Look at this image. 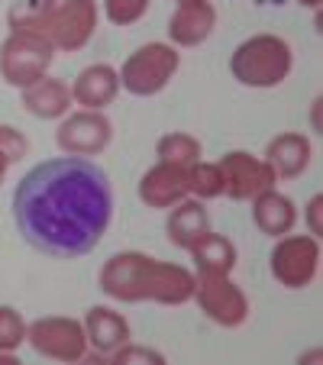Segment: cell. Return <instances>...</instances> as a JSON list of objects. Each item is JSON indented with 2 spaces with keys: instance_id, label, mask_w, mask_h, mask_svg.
<instances>
[{
  "instance_id": "6da1fadb",
  "label": "cell",
  "mask_w": 323,
  "mask_h": 365,
  "mask_svg": "<svg viewBox=\"0 0 323 365\" xmlns=\"http://www.w3.org/2000/svg\"><path fill=\"white\" fill-rule=\"evenodd\" d=\"M111 217V178L81 155L29 168L14 191V220L23 240L58 259H78L97 249Z\"/></svg>"
},
{
  "instance_id": "7a4b0ae2",
  "label": "cell",
  "mask_w": 323,
  "mask_h": 365,
  "mask_svg": "<svg viewBox=\"0 0 323 365\" xmlns=\"http://www.w3.org/2000/svg\"><path fill=\"white\" fill-rule=\"evenodd\" d=\"M101 291L123 304L155 301L181 307L194 301V275L185 265L149 259L143 252H117L101 269Z\"/></svg>"
},
{
  "instance_id": "3957f363",
  "label": "cell",
  "mask_w": 323,
  "mask_h": 365,
  "mask_svg": "<svg viewBox=\"0 0 323 365\" xmlns=\"http://www.w3.org/2000/svg\"><path fill=\"white\" fill-rule=\"evenodd\" d=\"M10 29H33L62 52H78L97 29L94 0H20L7 14Z\"/></svg>"
},
{
  "instance_id": "277c9868",
  "label": "cell",
  "mask_w": 323,
  "mask_h": 365,
  "mask_svg": "<svg viewBox=\"0 0 323 365\" xmlns=\"http://www.w3.org/2000/svg\"><path fill=\"white\" fill-rule=\"evenodd\" d=\"M291 65H294L291 46L272 33L252 36L230 56V71L246 88H278L291 75Z\"/></svg>"
},
{
  "instance_id": "5b68a950",
  "label": "cell",
  "mask_w": 323,
  "mask_h": 365,
  "mask_svg": "<svg viewBox=\"0 0 323 365\" xmlns=\"http://www.w3.org/2000/svg\"><path fill=\"white\" fill-rule=\"evenodd\" d=\"M178 65H181L178 46H168V42L139 46L123 62V68L117 71L120 88L136 94V97H152V94L168 88V81H172L175 71H178Z\"/></svg>"
},
{
  "instance_id": "8992f818",
  "label": "cell",
  "mask_w": 323,
  "mask_h": 365,
  "mask_svg": "<svg viewBox=\"0 0 323 365\" xmlns=\"http://www.w3.org/2000/svg\"><path fill=\"white\" fill-rule=\"evenodd\" d=\"M56 58V46L33 29H14L0 46V75L14 88H29L48 71Z\"/></svg>"
},
{
  "instance_id": "52a82bcc",
  "label": "cell",
  "mask_w": 323,
  "mask_h": 365,
  "mask_svg": "<svg viewBox=\"0 0 323 365\" xmlns=\"http://www.w3.org/2000/svg\"><path fill=\"white\" fill-rule=\"evenodd\" d=\"M194 301L200 304V310L213 324L227 327V330L242 327L249 317V301L242 288L223 272H198L194 275Z\"/></svg>"
},
{
  "instance_id": "ba28073f",
  "label": "cell",
  "mask_w": 323,
  "mask_h": 365,
  "mask_svg": "<svg viewBox=\"0 0 323 365\" xmlns=\"http://www.w3.org/2000/svg\"><path fill=\"white\" fill-rule=\"evenodd\" d=\"M272 275L278 284L291 291L307 288L317 278L320 269V242L317 236H278L275 249H272Z\"/></svg>"
},
{
  "instance_id": "9c48e42d",
  "label": "cell",
  "mask_w": 323,
  "mask_h": 365,
  "mask_svg": "<svg viewBox=\"0 0 323 365\" xmlns=\"http://www.w3.org/2000/svg\"><path fill=\"white\" fill-rule=\"evenodd\" d=\"M26 339L39 356L56 362H81L88 359V336L84 324L68 317H42L26 327Z\"/></svg>"
},
{
  "instance_id": "30bf717a",
  "label": "cell",
  "mask_w": 323,
  "mask_h": 365,
  "mask_svg": "<svg viewBox=\"0 0 323 365\" xmlns=\"http://www.w3.org/2000/svg\"><path fill=\"white\" fill-rule=\"evenodd\" d=\"M220 178H223V194L230 200H252L255 194L275 187V172L268 168L265 159H255L249 152H227L220 162Z\"/></svg>"
},
{
  "instance_id": "8fae6325",
  "label": "cell",
  "mask_w": 323,
  "mask_h": 365,
  "mask_svg": "<svg viewBox=\"0 0 323 365\" xmlns=\"http://www.w3.org/2000/svg\"><path fill=\"white\" fill-rule=\"evenodd\" d=\"M113 139V126L111 120L103 117L101 110H81V113H71V117L62 120L56 133V143L65 155H97L111 145Z\"/></svg>"
},
{
  "instance_id": "7c38bea8",
  "label": "cell",
  "mask_w": 323,
  "mask_h": 365,
  "mask_svg": "<svg viewBox=\"0 0 323 365\" xmlns=\"http://www.w3.org/2000/svg\"><path fill=\"white\" fill-rule=\"evenodd\" d=\"M188 194V168L172 165V162H158L155 168L139 178V200L152 210H172L175 204H181Z\"/></svg>"
},
{
  "instance_id": "4fadbf2b",
  "label": "cell",
  "mask_w": 323,
  "mask_h": 365,
  "mask_svg": "<svg viewBox=\"0 0 323 365\" xmlns=\"http://www.w3.org/2000/svg\"><path fill=\"white\" fill-rule=\"evenodd\" d=\"M217 26V10L210 0H181L168 20V36L175 46L194 48L207 39Z\"/></svg>"
},
{
  "instance_id": "5bb4252c",
  "label": "cell",
  "mask_w": 323,
  "mask_h": 365,
  "mask_svg": "<svg viewBox=\"0 0 323 365\" xmlns=\"http://www.w3.org/2000/svg\"><path fill=\"white\" fill-rule=\"evenodd\" d=\"M84 336H88V349H94L97 359H111L130 343V324L123 320V314L111 307H91L84 317Z\"/></svg>"
},
{
  "instance_id": "9a60e30c",
  "label": "cell",
  "mask_w": 323,
  "mask_h": 365,
  "mask_svg": "<svg viewBox=\"0 0 323 365\" xmlns=\"http://www.w3.org/2000/svg\"><path fill=\"white\" fill-rule=\"evenodd\" d=\"M310 155H314V149H310V139L304 133H278L265 145V162L275 172V181H291L304 175L310 165Z\"/></svg>"
},
{
  "instance_id": "2e32d148",
  "label": "cell",
  "mask_w": 323,
  "mask_h": 365,
  "mask_svg": "<svg viewBox=\"0 0 323 365\" xmlns=\"http://www.w3.org/2000/svg\"><path fill=\"white\" fill-rule=\"evenodd\" d=\"M120 94V75L111 65H88L71 84V101L81 103L84 110H103Z\"/></svg>"
},
{
  "instance_id": "e0dca14e",
  "label": "cell",
  "mask_w": 323,
  "mask_h": 365,
  "mask_svg": "<svg viewBox=\"0 0 323 365\" xmlns=\"http://www.w3.org/2000/svg\"><path fill=\"white\" fill-rule=\"evenodd\" d=\"M252 220L265 236H288L297 223V207L291 197L278 194L275 187L255 194L252 197Z\"/></svg>"
},
{
  "instance_id": "ac0fdd59",
  "label": "cell",
  "mask_w": 323,
  "mask_h": 365,
  "mask_svg": "<svg viewBox=\"0 0 323 365\" xmlns=\"http://www.w3.org/2000/svg\"><path fill=\"white\" fill-rule=\"evenodd\" d=\"M23 107L39 120H58V117H65L71 107V88L62 78L42 75L39 81L23 88Z\"/></svg>"
},
{
  "instance_id": "d6986e66",
  "label": "cell",
  "mask_w": 323,
  "mask_h": 365,
  "mask_svg": "<svg viewBox=\"0 0 323 365\" xmlns=\"http://www.w3.org/2000/svg\"><path fill=\"white\" fill-rule=\"evenodd\" d=\"M210 230V217H207V207L204 200H181V204H175V210L168 214L165 220V233H168V242L178 249H191L194 242L200 240V236Z\"/></svg>"
},
{
  "instance_id": "ffe728a7",
  "label": "cell",
  "mask_w": 323,
  "mask_h": 365,
  "mask_svg": "<svg viewBox=\"0 0 323 365\" xmlns=\"http://www.w3.org/2000/svg\"><path fill=\"white\" fill-rule=\"evenodd\" d=\"M188 252H191L198 272H223V275H230V272L236 269V246L227 236L210 233V230H207Z\"/></svg>"
},
{
  "instance_id": "44dd1931",
  "label": "cell",
  "mask_w": 323,
  "mask_h": 365,
  "mask_svg": "<svg viewBox=\"0 0 323 365\" xmlns=\"http://www.w3.org/2000/svg\"><path fill=\"white\" fill-rule=\"evenodd\" d=\"M155 155L158 162H172V165L188 168L194 162H200V143L188 133H165L155 145Z\"/></svg>"
},
{
  "instance_id": "7402d4cb",
  "label": "cell",
  "mask_w": 323,
  "mask_h": 365,
  "mask_svg": "<svg viewBox=\"0 0 323 365\" xmlns=\"http://www.w3.org/2000/svg\"><path fill=\"white\" fill-rule=\"evenodd\" d=\"M188 194L198 200H213L223 194V178L220 168L213 162H194L188 165Z\"/></svg>"
},
{
  "instance_id": "603a6c76",
  "label": "cell",
  "mask_w": 323,
  "mask_h": 365,
  "mask_svg": "<svg viewBox=\"0 0 323 365\" xmlns=\"http://www.w3.org/2000/svg\"><path fill=\"white\" fill-rule=\"evenodd\" d=\"M26 339V324L14 307L0 304V352H14L20 349V343Z\"/></svg>"
},
{
  "instance_id": "cb8c5ba5",
  "label": "cell",
  "mask_w": 323,
  "mask_h": 365,
  "mask_svg": "<svg viewBox=\"0 0 323 365\" xmlns=\"http://www.w3.org/2000/svg\"><path fill=\"white\" fill-rule=\"evenodd\" d=\"M152 0H103V14L113 26H133L136 20H143Z\"/></svg>"
},
{
  "instance_id": "d4e9b609",
  "label": "cell",
  "mask_w": 323,
  "mask_h": 365,
  "mask_svg": "<svg viewBox=\"0 0 323 365\" xmlns=\"http://www.w3.org/2000/svg\"><path fill=\"white\" fill-rule=\"evenodd\" d=\"M111 362L113 365H133V362H155V365H162L165 362V356L162 352H155V349H145V346H133V343H126L123 349H117L111 356Z\"/></svg>"
},
{
  "instance_id": "484cf974",
  "label": "cell",
  "mask_w": 323,
  "mask_h": 365,
  "mask_svg": "<svg viewBox=\"0 0 323 365\" xmlns=\"http://www.w3.org/2000/svg\"><path fill=\"white\" fill-rule=\"evenodd\" d=\"M0 152H4L10 162H20L23 155L29 152L26 136H23L20 130H14V126H4V123H0Z\"/></svg>"
},
{
  "instance_id": "4316f807",
  "label": "cell",
  "mask_w": 323,
  "mask_h": 365,
  "mask_svg": "<svg viewBox=\"0 0 323 365\" xmlns=\"http://www.w3.org/2000/svg\"><path fill=\"white\" fill-rule=\"evenodd\" d=\"M320 207H323V197L314 194L307 204V223H310V236H320Z\"/></svg>"
},
{
  "instance_id": "83f0119b",
  "label": "cell",
  "mask_w": 323,
  "mask_h": 365,
  "mask_svg": "<svg viewBox=\"0 0 323 365\" xmlns=\"http://www.w3.org/2000/svg\"><path fill=\"white\" fill-rule=\"evenodd\" d=\"M14 165V162L7 159V155H4V152H0V185H4V178H7V168Z\"/></svg>"
},
{
  "instance_id": "f1b7e54d",
  "label": "cell",
  "mask_w": 323,
  "mask_h": 365,
  "mask_svg": "<svg viewBox=\"0 0 323 365\" xmlns=\"http://www.w3.org/2000/svg\"><path fill=\"white\" fill-rule=\"evenodd\" d=\"M297 4H301V7H310V10H317L323 4V0H297Z\"/></svg>"
},
{
  "instance_id": "f546056e",
  "label": "cell",
  "mask_w": 323,
  "mask_h": 365,
  "mask_svg": "<svg viewBox=\"0 0 323 365\" xmlns=\"http://www.w3.org/2000/svg\"><path fill=\"white\" fill-rule=\"evenodd\" d=\"M178 4H181V0H178Z\"/></svg>"
}]
</instances>
